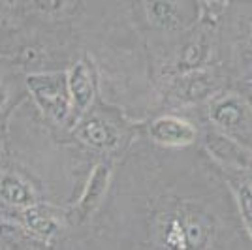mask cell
<instances>
[{
	"mask_svg": "<svg viewBox=\"0 0 252 250\" xmlns=\"http://www.w3.org/2000/svg\"><path fill=\"white\" fill-rule=\"evenodd\" d=\"M27 89L34 102L55 123H64L72 109L66 72H38L27 75Z\"/></svg>",
	"mask_w": 252,
	"mask_h": 250,
	"instance_id": "obj_1",
	"label": "cell"
},
{
	"mask_svg": "<svg viewBox=\"0 0 252 250\" xmlns=\"http://www.w3.org/2000/svg\"><path fill=\"white\" fill-rule=\"evenodd\" d=\"M32 2L38 10L45 11V13H57L64 8V0H32Z\"/></svg>",
	"mask_w": 252,
	"mask_h": 250,
	"instance_id": "obj_15",
	"label": "cell"
},
{
	"mask_svg": "<svg viewBox=\"0 0 252 250\" xmlns=\"http://www.w3.org/2000/svg\"><path fill=\"white\" fill-rule=\"evenodd\" d=\"M233 190H235V198H237V205H239L245 228L252 239V183L251 181H237L233 185Z\"/></svg>",
	"mask_w": 252,
	"mask_h": 250,
	"instance_id": "obj_13",
	"label": "cell"
},
{
	"mask_svg": "<svg viewBox=\"0 0 252 250\" xmlns=\"http://www.w3.org/2000/svg\"><path fill=\"white\" fill-rule=\"evenodd\" d=\"M0 199L17 209H27L36 203V196L31 185L13 173L0 175Z\"/></svg>",
	"mask_w": 252,
	"mask_h": 250,
	"instance_id": "obj_8",
	"label": "cell"
},
{
	"mask_svg": "<svg viewBox=\"0 0 252 250\" xmlns=\"http://www.w3.org/2000/svg\"><path fill=\"white\" fill-rule=\"evenodd\" d=\"M205 147L211 153V156L215 160L222 162L224 166L231 167H249L251 166V156L247 155V151L243 149L237 141H233L231 137L217 132H209L205 136Z\"/></svg>",
	"mask_w": 252,
	"mask_h": 250,
	"instance_id": "obj_5",
	"label": "cell"
},
{
	"mask_svg": "<svg viewBox=\"0 0 252 250\" xmlns=\"http://www.w3.org/2000/svg\"><path fill=\"white\" fill-rule=\"evenodd\" d=\"M23 222L34 237L42 241H51L59 233L57 220L38 205H31V207L23 209Z\"/></svg>",
	"mask_w": 252,
	"mask_h": 250,
	"instance_id": "obj_9",
	"label": "cell"
},
{
	"mask_svg": "<svg viewBox=\"0 0 252 250\" xmlns=\"http://www.w3.org/2000/svg\"><path fill=\"white\" fill-rule=\"evenodd\" d=\"M75 136L85 145L98 149V151H109L119 141L115 128L98 117H89L83 123H79V126L75 128Z\"/></svg>",
	"mask_w": 252,
	"mask_h": 250,
	"instance_id": "obj_6",
	"label": "cell"
},
{
	"mask_svg": "<svg viewBox=\"0 0 252 250\" xmlns=\"http://www.w3.org/2000/svg\"><path fill=\"white\" fill-rule=\"evenodd\" d=\"M6 98H8V93H6L4 85L0 83V109H2V107H4V104H6Z\"/></svg>",
	"mask_w": 252,
	"mask_h": 250,
	"instance_id": "obj_17",
	"label": "cell"
},
{
	"mask_svg": "<svg viewBox=\"0 0 252 250\" xmlns=\"http://www.w3.org/2000/svg\"><path fill=\"white\" fill-rule=\"evenodd\" d=\"M211 85L213 83L207 73L198 72V70L187 72L179 85V94H183V98L187 100H200L211 93Z\"/></svg>",
	"mask_w": 252,
	"mask_h": 250,
	"instance_id": "obj_11",
	"label": "cell"
},
{
	"mask_svg": "<svg viewBox=\"0 0 252 250\" xmlns=\"http://www.w3.org/2000/svg\"><path fill=\"white\" fill-rule=\"evenodd\" d=\"M207 51H209V47H207V43L203 42V40H194V42H190L187 47H185V51H183V57H181V62H179V68H181V72H194V70H198L201 68V64L205 62V59H207Z\"/></svg>",
	"mask_w": 252,
	"mask_h": 250,
	"instance_id": "obj_12",
	"label": "cell"
},
{
	"mask_svg": "<svg viewBox=\"0 0 252 250\" xmlns=\"http://www.w3.org/2000/svg\"><path fill=\"white\" fill-rule=\"evenodd\" d=\"M169 249H189V239H187V231L181 226V222L173 220L169 226V233L166 237Z\"/></svg>",
	"mask_w": 252,
	"mask_h": 250,
	"instance_id": "obj_14",
	"label": "cell"
},
{
	"mask_svg": "<svg viewBox=\"0 0 252 250\" xmlns=\"http://www.w3.org/2000/svg\"><path fill=\"white\" fill-rule=\"evenodd\" d=\"M147 15L151 23L160 29L179 27L177 8L171 0H147Z\"/></svg>",
	"mask_w": 252,
	"mask_h": 250,
	"instance_id": "obj_10",
	"label": "cell"
},
{
	"mask_svg": "<svg viewBox=\"0 0 252 250\" xmlns=\"http://www.w3.org/2000/svg\"><path fill=\"white\" fill-rule=\"evenodd\" d=\"M0 160H2V147H0Z\"/></svg>",
	"mask_w": 252,
	"mask_h": 250,
	"instance_id": "obj_18",
	"label": "cell"
},
{
	"mask_svg": "<svg viewBox=\"0 0 252 250\" xmlns=\"http://www.w3.org/2000/svg\"><path fill=\"white\" fill-rule=\"evenodd\" d=\"M109 181H111V166L109 164H98L93 169L89 183L85 187L81 198L77 201V205L72 211V220L81 224L91 220V217L96 213V209L102 205V199H104L105 192L109 188Z\"/></svg>",
	"mask_w": 252,
	"mask_h": 250,
	"instance_id": "obj_2",
	"label": "cell"
},
{
	"mask_svg": "<svg viewBox=\"0 0 252 250\" xmlns=\"http://www.w3.org/2000/svg\"><path fill=\"white\" fill-rule=\"evenodd\" d=\"M149 134L153 137V141H157L158 145L187 147L196 141L198 130L190 125L189 121H185L181 117L164 115V117H158L151 125Z\"/></svg>",
	"mask_w": 252,
	"mask_h": 250,
	"instance_id": "obj_3",
	"label": "cell"
},
{
	"mask_svg": "<svg viewBox=\"0 0 252 250\" xmlns=\"http://www.w3.org/2000/svg\"><path fill=\"white\" fill-rule=\"evenodd\" d=\"M226 2H228V0H201L205 11H209L211 15H219V13L224 10Z\"/></svg>",
	"mask_w": 252,
	"mask_h": 250,
	"instance_id": "obj_16",
	"label": "cell"
},
{
	"mask_svg": "<svg viewBox=\"0 0 252 250\" xmlns=\"http://www.w3.org/2000/svg\"><path fill=\"white\" fill-rule=\"evenodd\" d=\"M209 117L217 126L226 132H237L251 123V109L241 98L228 94L215 98L209 105Z\"/></svg>",
	"mask_w": 252,
	"mask_h": 250,
	"instance_id": "obj_4",
	"label": "cell"
},
{
	"mask_svg": "<svg viewBox=\"0 0 252 250\" xmlns=\"http://www.w3.org/2000/svg\"><path fill=\"white\" fill-rule=\"evenodd\" d=\"M0 2H10V0H0Z\"/></svg>",
	"mask_w": 252,
	"mask_h": 250,
	"instance_id": "obj_19",
	"label": "cell"
},
{
	"mask_svg": "<svg viewBox=\"0 0 252 250\" xmlns=\"http://www.w3.org/2000/svg\"><path fill=\"white\" fill-rule=\"evenodd\" d=\"M68 89H70L72 107L77 113H85L94 100V83L89 68L83 62H77L68 72Z\"/></svg>",
	"mask_w": 252,
	"mask_h": 250,
	"instance_id": "obj_7",
	"label": "cell"
}]
</instances>
